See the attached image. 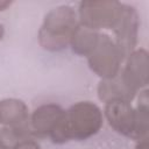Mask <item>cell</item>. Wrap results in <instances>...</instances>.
Wrapping results in <instances>:
<instances>
[{
    "label": "cell",
    "instance_id": "cell-1",
    "mask_svg": "<svg viewBox=\"0 0 149 149\" xmlns=\"http://www.w3.org/2000/svg\"><path fill=\"white\" fill-rule=\"evenodd\" d=\"M104 122L101 109L91 101H79L65 111L64 116L50 139L54 143L83 141L95 135Z\"/></svg>",
    "mask_w": 149,
    "mask_h": 149
},
{
    "label": "cell",
    "instance_id": "cell-2",
    "mask_svg": "<svg viewBox=\"0 0 149 149\" xmlns=\"http://www.w3.org/2000/svg\"><path fill=\"white\" fill-rule=\"evenodd\" d=\"M105 118L109 126L119 134L141 141L148 135V99H139L134 108L130 101L111 100L105 102Z\"/></svg>",
    "mask_w": 149,
    "mask_h": 149
},
{
    "label": "cell",
    "instance_id": "cell-3",
    "mask_svg": "<svg viewBox=\"0 0 149 149\" xmlns=\"http://www.w3.org/2000/svg\"><path fill=\"white\" fill-rule=\"evenodd\" d=\"M79 26L78 15L68 5L52 8L44 16L38 30V43L48 51H59L70 45V41Z\"/></svg>",
    "mask_w": 149,
    "mask_h": 149
},
{
    "label": "cell",
    "instance_id": "cell-4",
    "mask_svg": "<svg viewBox=\"0 0 149 149\" xmlns=\"http://www.w3.org/2000/svg\"><path fill=\"white\" fill-rule=\"evenodd\" d=\"M122 3L111 0H87L79 3V24L92 29H113L120 13Z\"/></svg>",
    "mask_w": 149,
    "mask_h": 149
},
{
    "label": "cell",
    "instance_id": "cell-5",
    "mask_svg": "<svg viewBox=\"0 0 149 149\" xmlns=\"http://www.w3.org/2000/svg\"><path fill=\"white\" fill-rule=\"evenodd\" d=\"M122 61L116 44L106 34L99 35L95 47L87 56L90 69L101 79H111L118 76Z\"/></svg>",
    "mask_w": 149,
    "mask_h": 149
},
{
    "label": "cell",
    "instance_id": "cell-6",
    "mask_svg": "<svg viewBox=\"0 0 149 149\" xmlns=\"http://www.w3.org/2000/svg\"><path fill=\"white\" fill-rule=\"evenodd\" d=\"M139 15L134 7L122 3L120 16L113 27L115 41L122 59H126L134 50L137 42L139 33Z\"/></svg>",
    "mask_w": 149,
    "mask_h": 149
},
{
    "label": "cell",
    "instance_id": "cell-7",
    "mask_svg": "<svg viewBox=\"0 0 149 149\" xmlns=\"http://www.w3.org/2000/svg\"><path fill=\"white\" fill-rule=\"evenodd\" d=\"M125 85L136 94V92L148 84L149 59L144 49H135L127 58L123 70L120 72Z\"/></svg>",
    "mask_w": 149,
    "mask_h": 149
},
{
    "label": "cell",
    "instance_id": "cell-8",
    "mask_svg": "<svg viewBox=\"0 0 149 149\" xmlns=\"http://www.w3.org/2000/svg\"><path fill=\"white\" fill-rule=\"evenodd\" d=\"M65 111L56 104H44L37 107L29 118V129L36 136H49L57 128Z\"/></svg>",
    "mask_w": 149,
    "mask_h": 149
},
{
    "label": "cell",
    "instance_id": "cell-9",
    "mask_svg": "<svg viewBox=\"0 0 149 149\" xmlns=\"http://www.w3.org/2000/svg\"><path fill=\"white\" fill-rule=\"evenodd\" d=\"M0 125L29 134V111L19 99H3L0 101Z\"/></svg>",
    "mask_w": 149,
    "mask_h": 149
},
{
    "label": "cell",
    "instance_id": "cell-10",
    "mask_svg": "<svg viewBox=\"0 0 149 149\" xmlns=\"http://www.w3.org/2000/svg\"><path fill=\"white\" fill-rule=\"evenodd\" d=\"M98 97L104 102L115 100V99L132 101V99L135 97V93L132 92L125 85L119 72V74L115 76L114 78L101 79L98 86Z\"/></svg>",
    "mask_w": 149,
    "mask_h": 149
},
{
    "label": "cell",
    "instance_id": "cell-11",
    "mask_svg": "<svg viewBox=\"0 0 149 149\" xmlns=\"http://www.w3.org/2000/svg\"><path fill=\"white\" fill-rule=\"evenodd\" d=\"M100 33L85 28L83 26H78V28L76 29L71 41H70V45L73 52H76L79 56H88V54L93 50V48L95 47L98 38H99Z\"/></svg>",
    "mask_w": 149,
    "mask_h": 149
},
{
    "label": "cell",
    "instance_id": "cell-12",
    "mask_svg": "<svg viewBox=\"0 0 149 149\" xmlns=\"http://www.w3.org/2000/svg\"><path fill=\"white\" fill-rule=\"evenodd\" d=\"M13 149H41V147L36 141L30 139H24L19 143H16Z\"/></svg>",
    "mask_w": 149,
    "mask_h": 149
},
{
    "label": "cell",
    "instance_id": "cell-13",
    "mask_svg": "<svg viewBox=\"0 0 149 149\" xmlns=\"http://www.w3.org/2000/svg\"><path fill=\"white\" fill-rule=\"evenodd\" d=\"M148 139H144V140H141L139 141L137 146H136V149H148Z\"/></svg>",
    "mask_w": 149,
    "mask_h": 149
},
{
    "label": "cell",
    "instance_id": "cell-14",
    "mask_svg": "<svg viewBox=\"0 0 149 149\" xmlns=\"http://www.w3.org/2000/svg\"><path fill=\"white\" fill-rule=\"evenodd\" d=\"M10 5H12V2H10V1H3V0H0V12H2V10H5V9H7Z\"/></svg>",
    "mask_w": 149,
    "mask_h": 149
},
{
    "label": "cell",
    "instance_id": "cell-15",
    "mask_svg": "<svg viewBox=\"0 0 149 149\" xmlns=\"http://www.w3.org/2000/svg\"><path fill=\"white\" fill-rule=\"evenodd\" d=\"M3 33H5L3 26H2V24H0V41H1V38L3 37Z\"/></svg>",
    "mask_w": 149,
    "mask_h": 149
},
{
    "label": "cell",
    "instance_id": "cell-16",
    "mask_svg": "<svg viewBox=\"0 0 149 149\" xmlns=\"http://www.w3.org/2000/svg\"><path fill=\"white\" fill-rule=\"evenodd\" d=\"M0 149H1V148H0Z\"/></svg>",
    "mask_w": 149,
    "mask_h": 149
}]
</instances>
